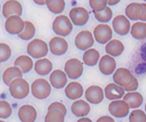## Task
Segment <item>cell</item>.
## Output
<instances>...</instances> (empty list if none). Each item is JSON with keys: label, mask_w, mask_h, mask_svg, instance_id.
<instances>
[{"label": "cell", "mask_w": 146, "mask_h": 122, "mask_svg": "<svg viewBox=\"0 0 146 122\" xmlns=\"http://www.w3.org/2000/svg\"><path fill=\"white\" fill-rule=\"evenodd\" d=\"M114 31L120 36H126L131 31V23L129 19L124 14L116 15L112 21Z\"/></svg>", "instance_id": "9c48e42d"}, {"label": "cell", "mask_w": 146, "mask_h": 122, "mask_svg": "<svg viewBox=\"0 0 146 122\" xmlns=\"http://www.w3.org/2000/svg\"><path fill=\"white\" fill-rule=\"evenodd\" d=\"M64 70L67 76L70 79L76 80L80 78L83 74V70H84L83 62H81L80 59L75 58L70 59L65 63Z\"/></svg>", "instance_id": "5b68a950"}, {"label": "cell", "mask_w": 146, "mask_h": 122, "mask_svg": "<svg viewBox=\"0 0 146 122\" xmlns=\"http://www.w3.org/2000/svg\"><path fill=\"white\" fill-rule=\"evenodd\" d=\"M2 14L6 19L14 14L21 16L22 14V6L21 3L16 0H8L3 5Z\"/></svg>", "instance_id": "2e32d148"}, {"label": "cell", "mask_w": 146, "mask_h": 122, "mask_svg": "<svg viewBox=\"0 0 146 122\" xmlns=\"http://www.w3.org/2000/svg\"><path fill=\"white\" fill-rule=\"evenodd\" d=\"M18 117L22 122H33L37 118V111L33 106L24 104L18 110Z\"/></svg>", "instance_id": "e0dca14e"}, {"label": "cell", "mask_w": 146, "mask_h": 122, "mask_svg": "<svg viewBox=\"0 0 146 122\" xmlns=\"http://www.w3.org/2000/svg\"><path fill=\"white\" fill-rule=\"evenodd\" d=\"M12 115V108L5 100H0V118L7 119Z\"/></svg>", "instance_id": "d6a6232c"}, {"label": "cell", "mask_w": 146, "mask_h": 122, "mask_svg": "<svg viewBox=\"0 0 146 122\" xmlns=\"http://www.w3.org/2000/svg\"><path fill=\"white\" fill-rule=\"evenodd\" d=\"M4 26L6 31L10 35H18L23 31L25 21L21 18L20 15L14 14L6 19Z\"/></svg>", "instance_id": "8992f818"}, {"label": "cell", "mask_w": 146, "mask_h": 122, "mask_svg": "<svg viewBox=\"0 0 146 122\" xmlns=\"http://www.w3.org/2000/svg\"><path fill=\"white\" fill-rule=\"evenodd\" d=\"M123 100H125L131 109H137L140 107L144 102V98L141 93L138 92H128L123 97Z\"/></svg>", "instance_id": "cb8c5ba5"}, {"label": "cell", "mask_w": 146, "mask_h": 122, "mask_svg": "<svg viewBox=\"0 0 146 122\" xmlns=\"http://www.w3.org/2000/svg\"><path fill=\"white\" fill-rule=\"evenodd\" d=\"M71 111L77 117H84L89 115L91 107L87 102L84 100H77L72 104Z\"/></svg>", "instance_id": "44dd1931"}, {"label": "cell", "mask_w": 146, "mask_h": 122, "mask_svg": "<svg viewBox=\"0 0 146 122\" xmlns=\"http://www.w3.org/2000/svg\"><path fill=\"white\" fill-rule=\"evenodd\" d=\"M27 52L33 59H41L47 55L49 46L41 39H33L27 44Z\"/></svg>", "instance_id": "277c9868"}, {"label": "cell", "mask_w": 146, "mask_h": 122, "mask_svg": "<svg viewBox=\"0 0 146 122\" xmlns=\"http://www.w3.org/2000/svg\"><path fill=\"white\" fill-rule=\"evenodd\" d=\"M131 35L137 40H143L146 38V22L137 21L131 26Z\"/></svg>", "instance_id": "4316f807"}, {"label": "cell", "mask_w": 146, "mask_h": 122, "mask_svg": "<svg viewBox=\"0 0 146 122\" xmlns=\"http://www.w3.org/2000/svg\"><path fill=\"white\" fill-rule=\"evenodd\" d=\"M89 5L93 11H102L108 6V0H89Z\"/></svg>", "instance_id": "8d00e7d4"}, {"label": "cell", "mask_w": 146, "mask_h": 122, "mask_svg": "<svg viewBox=\"0 0 146 122\" xmlns=\"http://www.w3.org/2000/svg\"><path fill=\"white\" fill-rule=\"evenodd\" d=\"M139 3H131L126 7V16L132 20H138L137 18V7Z\"/></svg>", "instance_id": "e575fe53"}, {"label": "cell", "mask_w": 146, "mask_h": 122, "mask_svg": "<svg viewBox=\"0 0 146 122\" xmlns=\"http://www.w3.org/2000/svg\"><path fill=\"white\" fill-rule=\"evenodd\" d=\"M49 110H58V111L63 113L65 115H66V114H67L66 106H65L63 104L60 103V102H54V103H52L51 104H50L49 107H48V111H49Z\"/></svg>", "instance_id": "f35d334b"}, {"label": "cell", "mask_w": 146, "mask_h": 122, "mask_svg": "<svg viewBox=\"0 0 146 122\" xmlns=\"http://www.w3.org/2000/svg\"><path fill=\"white\" fill-rule=\"evenodd\" d=\"M145 112H146V104H145Z\"/></svg>", "instance_id": "bcb514c9"}, {"label": "cell", "mask_w": 146, "mask_h": 122, "mask_svg": "<svg viewBox=\"0 0 146 122\" xmlns=\"http://www.w3.org/2000/svg\"><path fill=\"white\" fill-rule=\"evenodd\" d=\"M100 53L95 48L87 49L83 54V62L87 66H95L99 62Z\"/></svg>", "instance_id": "83f0119b"}, {"label": "cell", "mask_w": 146, "mask_h": 122, "mask_svg": "<svg viewBox=\"0 0 146 122\" xmlns=\"http://www.w3.org/2000/svg\"><path fill=\"white\" fill-rule=\"evenodd\" d=\"M52 29L56 35L67 37L73 31V22L67 15L60 14L55 18L52 23Z\"/></svg>", "instance_id": "7a4b0ae2"}, {"label": "cell", "mask_w": 146, "mask_h": 122, "mask_svg": "<svg viewBox=\"0 0 146 122\" xmlns=\"http://www.w3.org/2000/svg\"><path fill=\"white\" fill-rule=\"evenodd\" d=\"M69 18L74 25L77 26H83L89 20L90 14L85 8L74 7L69 12Z\"/></svg>", "instance_id": "8fae6325"}, {"label": "cell", "mask_w": 146, "mask_h": 122, "mask_svg": "<svg viewBox=\"0 0 146 122\" xmlns=\"http://www.w3.org/2000/svg\"><path fill=\"white\" fill-rule=\"evenodd\" d=\"M11 57V48L6 44L0 42V63L6 62Z\"/></svg>", "instance_id": "836d02e7"}, {"label": "cell", "mask_w": 146, "mask_h": 122, "mask_svg": "<svg viewBox=\"0 0 146 122\" xmlns=\"http://www.w3.org/2000/svg\"><path fill=\"white\" fill-rule=\"evenodd\" d=\"M98 122H102V121H104V122H114L115 121V120L113 119V118H111L110 116H108V115H104V116H102V117H100L99 119H98Z\"/></svg>", "instance_id": "60d3db41"}, {"label": "cell", "mask_w": 146, "mask_h": 122, "mask_svg": "<svg viewBox=\"0 0 146 122\" xmlns=\"http://www.w3.org/2000/svg\"><path fill=\"white\" fill-rule=\"evenodd\" d=\"M49 48L52 54L61 56L68 51V44L63 37L61 36H56L50 39L49 42Z\"/></svg>", "instance_id": "4fadbf2b"}, {"label": "cell", "mask_w": 146, "mask_h": 122, "mask_svg": "<svg viewBox=\"0 0 146 122\" xmlns=\"http://www.w3.org/2000/svg\"><path fill=\"white\" fill-rule=\"evenodd\" d=\"M130 106L125 100H114L109 104V112L116 118L126 117L129 114Z\"/></svg>", "instance_id": "30bf717a"}, {"label": "cell", "mask_w": 146, "mask_h": 122, "mask_svg": "<svg viewBox=\"0 0 146 122\" xmlns=\"http://www.w3.org/2000/svg\"><path fill=\"white\" fill-rule=\"evenodd\" d=\"M85 97L89 103L92 104H98L104 100V90L99 86H91L86 89L85 93Z\"/></svg>", "instance_id": "9a60e30c"}, {"label": "cell", "mask_w": 146, "mask_h": 122, "mask_svg": "<svg viewBox=\"0 0 146 122\" xmlns=\"http://www.w3.org/2000/svg\"><path fill=\"white\" fill-rule=\"evenodd\" d=\"M138 87H139V82H138V79L135 77L134 80H133V82L127 87H125L124 90L127 91V92H133V91L137 90Z\"/></svg>", "instance_id": "ab89813d"}, {"label": "cell", "mask_w": 146, "mask_h": 122, "mask_svg": "<svg viewBox=\"0 0 146 122\" xmlns=\"http://www.w3.org/2000/svg\"><path fill=\"white\" fill-rule=\"evenodd\" d=\"M94 40V35L90 31H81L76 35L74 43L78 49L84 51L93 46Z\"/></svg>", "instance_id": "ba28073f"}, {"label": "cell", "mask_w": 146, "mask_h": 122, "mask_svg": "<svg viewBox=\"0 0 146 122\" xmlns=\"http://www.w3.org/2000/svg\"><path fill=\"white\" fill-rule=\"evenodd\" d=\"M104 94L109 100H117L124 97L125 90L122 87L116 84L115 82L110 83L104 89Z\"/></svg>", "instance_id": "ac0fdd59"}, {"label": "cell", "mask_w": 146, "mask_h": 122, "mask_svg": "<svg viewBox=\"0 0 146 122\" xmlns=\"http://www.w3.org/2000/svg\"><path fill=\"white\" fill-rule=\"evenodd\" d=\"M79 122H83V121H86V122H92V120L91 119H89V118H85V116L84 117H82L81 119H80Z\"/></svg>", "instance_id": "ee69618b"}, {"label": "cell", "mask_w": 146, "mask_h": 122, "mask_svg": "<svg viewBox=\"0 0 146 122\" xmlns=\"http://www.w3.org/2000/svg\"><path fill=\"white\" fill-rule=\"evenodd\" d=\"M68 82L67 74L62 70H55L50 75V83L56 89L63 88Z\"/></svg>", "instance_id": "d6986e66"}, {"label": "cell", "mask_w": 146, "mask_h": 122, "mask_svg": "<svg viewBox=\"0 0 146 122\" xmlns=\"http://www.w3.org/2000/svg\"><path fill=\"white\" fill-rule=\"evenodd\" d=\"M144 1H145V3H146V0H144Z\"/></svg>", "instance_id": "7dc6e473"}, {"label": "cell", "mask_w": 146, "mask_h": 122, "mask_svg": "<svg viewBox=\"0 0 146 122\" xmlns=\"http://www.w3.org/2000/svg\"><path fill=\"white\" fill-rule=\"evenodd\" d=\"M35 32H36V29H35L34 25L31 21L26 20L23 31L20 34H18L17 36L21 40L28 41V40H31L34 37Z\"/></svg>", "instance_id": "f1b7e54d"}, {"label": "cell", "mask_w": 146, "mask_h": 122, "mask_svg": "<svg viewBox=\"0 0 146 122\" xmlns=\"http://www.w3.org/2000/svg\"><path fill=\"white\" fill-rule=\"evenodd\" d=\"M129 121L146 122V114L141 110H134L129 115Z\"/></svg>", "instance_id": "d590c367"}, {"label": "cell", "mask_w": 146, "mask_h": 122, "mask_svg": "<svg viewBox=\"0 0 146 122\" xmlns=\"http://www.w3.org/2000/svg\"><path fill=\"white\" fill-rule=\"evenodd\" d=\"M137 18L138 20L146 21V3H141L137 7Z\"/></svg>", "instance_id": "74e56055"}, {"label": "cell", "mask_w": 146, "mask_h": 122, "mask_svg": "<svg viewBox=\"0 0 146 122\" xmlns=\"http://www.w3.org/2000/svg\"><path fill=\"white\" fill-rule=\"evenodd\" d=\"M124 44L117 39H111L110 42H107L105 46V51L108 54L113 56V57H118L120 56L123 51H124Z\"/></svg>", "instance_id": "7402d4cb"}, {"label": "cell", "mask_w": 146, "mask_h": 122, "mask_svg": "<svg viewBox=\"0 0 146 122\" xmlns=\"http://www.w3.org/2000/svg\"><path fill=\"white\" fill-rule=\"evenodd\" d=\"M95 19L101 23H108L113 17V11L110 6H107L102 11H93Z\"/></svg>", "instance_id": "4dcf8cb0"}, {"label": "cell", "mask_w": 146, "mask_h": 122, "mask_svg": "<svg viewBox=\"0 0 146 122\" xmlns=\"http://www.w3.org/2000/svg\"><path fill=\"white\" fill-rule=\"evenodd\" d=\"M14 65L20 68L23 74L28 73L34 66L33 59L28 55H21L17 57L14 62Z\"/></svg>", "instance_id": "d4e9b609"}, {"label": "cell", "mask_w": 146, "mask_h": 122, "mask_svg": "<svg viewBox=\"0 0 146 122\" xmlns=\"http://www.w3.org/2000/svg\"><path fill=\"white\" fill-rule=\"evenodd\" d=\"M134 78L135 76L126 68H118L113 75L114 82L123 88L127 87L133 82Z\"/></svg>", "instance_id": "7c38bea8"}, {"label": "cell", "mask_w": 146, "mask_h": 122, "mask_svg": "<svg viewBox=\"0 0 146 122\" xmlns=\"http://www.w3.org/2000/svg\"><path fill=\"white\" fill-rule=\"evenodd\" d=\"M83 87L77 82H69L65 87V94L68 99L76 100L83 96Z\"/></svg>", "instance_id": "ffe728a7"}, {"label": "cell", "mask_w": 146, "mask_h": 122, "mask_svg": "<svg viewBox=\"0 0 146 122\" xmlns=\"http://www.w3.org/2000/svg\"><path fill=\"white\" fill-rule=\"evenodd\" d=\"M52 62L48 59H39L34 64V70L39 76H47L52 70Z\"/></svg>", "instance_id": "603a6c76"}, {"label": "cell", "mask_w": 146, "mask_h": 122, "mask_svg": "<svg viewBox=\"0 0 146 122\" xmlns=\"http://www.w3.org/2000/svg\"><path fill=\"white\" fill-rule=\"evenodd\" d=\"M22 75H23L22 71L17 66L14 65V66L9 67L3 71V82H4L6 86H9V84L11 83L13 80H15V78L22 77Z\"/></svg>", "instance_id": "484cf974"}, {"label": "cell", "mask_w": 146, "mask_h": 122, "mask_svg": "<svg viewBox=\"0 0 146 122\" xmlns=\"http://www.w3.org/2000/svg\"><path fill=\"white\" fill-rule=\"evenodd\" d=\"M0 121H1V120H0Z\"/></svg>", "instance_id": "c3c4849f"}, {"label": "cell", "mask_w": 146, "mask_h": 122, "mask_svg": "<svg viewBox=\"0 0 146 122\" xmlns=\"http://www.w3.org/2000/svg\"><path fill=\"white\" fill-rule=\"evenodd\" d=\"M0 11H1V5H0Z\"/></svg>", "instance_id": "f6af8a7d"}, {"label": "cell", "mask_w": 146, "mask_h": 122, "mask_svg": "<svg viewBox=\"0 0 146 122\" xmlns=\"http://www.w3.org/2000/svg\"><path fill=\"white\" fill-rule=\"evenodd\" d=\"M120 2H121V0H108V5L114 6V5H116L117 3H119Z\"/></svg>", "instance_id": "b9f144b4"}, {"label": "cell", "mask_w": 146, "mask_h": 122, "mask_svg": "<svg viewBox=\"0 0 146 122\" xmlns=\"http://www.w3.org/2000/svg\"><path fill=\"white\" fill-rule=\"evenodd\" d=\"M10 95L15 99H23L27 98L30 93L28 82L22 77L15 78L9 86Z\"/></svg>", "instance_id": "6da1fadb"}, {"label": "cell", "mask_w": 146, "mask_h": 122, "mask_svg": "<svg viewBox=\"0 0 146 122\" xmlns=\"http://www.w3.org/2000/svg\"><path fill=\"white\" fill-rule=\"evenodd\" d=\"M46 6L51 13L59 14L65 9L66 3L65 0H46Z\"/></svg>", "instance_id": "f546056e"}, {"label": "cell", "mask_w": 146, "mask_h": 122, "mask_svg": "<svg viewBox=\"0 0 146 122\" xmlns=\"http://www.w3.org/2000/svg\"><path fill=\"white\" fill-rule=\"evenodd\" d=\"M93 35H94L95 40L98 43L104 44L112 39L113 31H112V28L109 25L105 23H101L94 28Z\"/></svg>", "instance_id": "52a82bcc"}, {"label": "cell", "mask_w": 146, "mask_h": 122, "mask_svg": "<svg viewBox=\"0 0 146 122\" xmlns=\"http://www.w3.org/2000/svg\"><path fill=\"white\" fill-rule=\"evenodd\" d=\"M38 5H44L46 4V0H33Z\"/></svg>", "instance_id": "7bdbcfd3"}, {"label": "cell", "mask_w": 146, "mask_h": 122, "mask_svg": "<svg viewBox=\"0 0 146 122\" xmlns=\"http://www.w3.org/2000/svg\"><path fill=\"white\" fill-rule=\"evenodd\" d=\"M98 68L101 73L104 76H110L116 69V61L113 56L110 54L104 55L99 60Z\"/></svg>", "instance_id": "5bb4252c"}, {"label": "cell", "mask_w": 146, "mask_h": 122, "mask_svg": "<svg viewBox=\"0 0 146 122\" xmlns=\"http://www.w3.org/2000/svg\"><path fill=\"white\" fill-rule=\"evenodd\" d=\"M31 93L37 99H45L50 95L51 84L43 78L36 79L31 85Z\"/></svg>", "instance_id": "3957f363"}, {"label": "cell", "mask_w": 146, "mask_h": 122, "mask_svg": "<svg viewBox=\"0 0 146 122\" xmlns=\"http://www.w3.org/2000/svg\"><path fill=\"white\" fill-rule=\"evenodd\" d=\"M65 120V115L58 110H49L45 115V122H63Z\"/></svg>", "instance_id": "1f68e13d"}]
</instances>
